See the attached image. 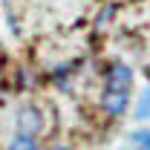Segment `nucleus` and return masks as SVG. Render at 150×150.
I'll return each instance as SVG.
<instances>
[{"instance_id":"0eeeda50","label":"nucleus","mask_w":150,"mask_h":150,"mask_svg":"<svg viewBox=\"0 0 150 150\" xmlns=\"http://www.w3.org/2000/svg\"><path fill=\"white\" fill-rule=\"evenodd\" d=\"M55 150H67V147H55Z\"/></svg>"},{"instance_id":"7ed1b4c3","label":"nucleus","mask_w":150,"mask_h":150,"mask_svg":"<svg viewBox=\"0 0 150 150\" xmlns=\"http://www.w3.org/2000/svg\"><path fill=\"white\" fill-rule=\"evenodd\" d=\"M101 107L110 112V115H121V112L127 110V93H112V90H107L104 98H101Z\"/></svg>"},{"instance_id":"f03ea898","label":"nucleus","mask_w":150,"mask_h":150,"mask_svg":"<svg viewBox=\"0 0 150 150\" xmlns=\"http://www.w3.org/2000/svg\"><path fill=\"white\" fill-rule=\"evenodd\" d=\"M130 81H133V69L127 64H112L107 69V90H112V93H127Z\"/></svg>"},{"instance_id":"f257e3e1","label":"nucleus","mask_w":150,"mask_h":150,"mask_svg":"<svg viewBox=\"0 0 150 150\" xmlns=\"http://www.w3.org/2000/svg\"><path fill=\"white\" fill-rule=\"evenodd\" d=\"M40 130H43V115H40V110L32 107V104L20 107L18 110V133L20 136H38Z\"/></svg>"},{"instance_id":"423d86ee","label":"nucleus","mask_w":150,"mask_h":150,"mask_svg":"<svg viewBox=\"0 0 150 150\" xmlns=\"http://www.w3.org/2000/svg\"><path fill=\"white\" fill-rule=\"evenodd\" d=\"M136 142L142 144V150H150V130H144V133H139L136 136Z\"/></svg>"},{"instance_id":"20e7f679","label":"nucleus","mask_w":150,"mask_h":150,"mask_svg":"<svg viewBox=\"0 0 150 150\" xmlns=\"http://www.w3.org/2000/svg\"><path fill=\"white\" fill-rule=\"evenodd\" d=\"M12 150H40L35 142V136H15V142H12Z\"/></svg>"},{"instance_id":"39448f33","label":"nucleus","mask_w":150,"mask_h":150,"mask_svg":"<svg viewBox=\"0 0 150 150\" xmlns=\"http://www.w3.org/2000/svg\"><path fill=\"white\" fill-rule=\"evenodd\" d=\"M136 115H139V118H147V115H150V90H144V93H142V101H139Z\"/></svg>"}]
</instances>
